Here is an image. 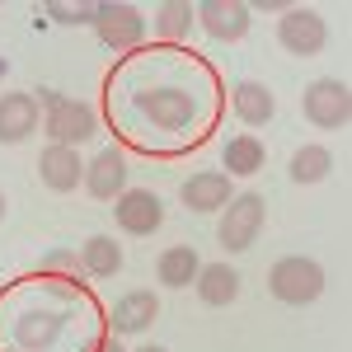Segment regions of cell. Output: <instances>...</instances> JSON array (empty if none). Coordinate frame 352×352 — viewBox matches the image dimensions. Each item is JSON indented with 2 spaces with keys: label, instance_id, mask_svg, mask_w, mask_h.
<instances>
[{
  "label": "cell",
  "instance_id": "1",
  "mask_svg": "<svg viewBox=\"0 0 352 352\" xmlns=\"http://www.w3.org/2000/svg\"><path fill=\"white\" fill-rule=\"evenodd\" d=\"M268 292L282 305H310L324 296V268L305 254H287L268 268Z\"/></svg>",
  "mask_w": 352,
  "mask_h": 352
},
{
  "label": "cell",
  "instance_id": "2",
  "mask_svg": "<svg viewBox=\"0 0 352 352\" xmlns=\"http://www.w3.org/2000/svg\"><path fill=\"white\" fill-rule=\"evenodd\" d=\"M136 113H146L164 132H188L197 122V104L188 89L179 85H155V89H136Z\"/></svg>",
  "mask_w": 352,
  "mask_h": 352
},
{
  "label": "cell",
  "instance_id": "3",
  "mask_svg": "<svg viewBox=\"0 0 352 352\" xmlns=\"http://www.w3.org/2000/svg\"><path fill=\"white\" fill-rule=\"evenodd\" d=\"M263 217H268V202L258 197V192H235L230 202H226V217H221V249L226 254H244L249 244L258 240V230H263Z\"/></svg>",
  "mask_w": 352,
  "mask_h": 352
},
{
  "label": "cell",
  "instance_id": "4",
  "mask_svg": "<svg viewBox=\"0 0 352 352\" xmlns=\"http://www.w3.org/2000/svg\"><path fill=\"white\" fill-rule=\"evenodd\" d=\"M43 132L52 136V146H80L99 132V118L89 104L66 99V94H47V113H43Z\"/></svg>",
  "mask_w": 352,
  "mask_h": 352
},
{
  "label": "cell",
  "instance_id": "5",
  "mask_svg": "<svg viewBox=\"0 0 352 352\" xmlns=\"http://www.w3.org/2000/svg\"><path fill=\"white\" fill-rule=\"evenodd\" d=\"M300 109H305V118H310V127H320V132H338V127H348V118H352V89H348V80H338V76L315 80L310 89H305Z\"/></svg>",
  "mask_w": 352,
  "mask_h": 352
},
{
  "label": "cell",
  "instance_id": "6",
  "mask_svg": "<svg viewBox=\"0 0 352 352\" xmlns=\"http://www.w3.org/2000/svg\"><path fill=\"white\" fill-rule=\"evenodd\" d=\"M277 43H282L292 56L324 52V43H329L324 14H315L310 5H287V10H282V19H277Z\"/></svg>",
  "mask_w": 352,
  "mask_h": 352
},
{
  "label": "cell",
  "instance_id": "7",
  "mask_svg": "<svg viewBox=\"0 0 352 352\" xmlns=\"http://www.w3.org/2000/svg\"><path fill=\"white\" fill-rule=\"evenodd\" d=\"M94 33H99V43L113 47V52L136 47L146 38V14L136 5H127V0H104V5H94Z\"/></svg>",
  "mask_w": 352,
  "mask_h": 352
},
{
  "label": "cell",
  "instance_id": "8",
  "mask_svg": "<svg viewBox=\"0 0 352 352\" xmlns=\"http://www.w3.org/2000/svg\"><path fill=\"white\" fill-rule=\"evenodd\" d=\"M113 217H118V230L127 235H155L164 221V202L155 188H127L113 202Z\"/></svg>",
  "mask_w": 352,
  "mask_h": 352
},
{
  "label": "cell",
  "instance_id": "9",
  "mask_svg": "<svg viewBox=\"0 0 352 352\" xmlns=\"http://www.w3.org/2000/svg\"><path fill=\"white\" fill-rule=\"evenodd\" d=\"M192 24H202L217 43H240L249 33V0H202L192 5Z\"/></svg>",
  "mask_w": 352,
  "mask_h": 352
},
{
  "label": "cell",
  "instance_id": "10",
  "mask_svg": "<svg viewBox=\"0 0 352 352\" xmlns=\"http://www.w3.org/2000/svg\"><path fill=\"white\" fill-rule=\"evenodd\" d=\"M85 188L94 192L99 202H118L127 192V155L122 151H99L94 160L85 164Z\"/></svg>",
  "mask_w": 352,
  "mask_h": 352
},
{
  "label": "cell",
  "instance_id": "11",
  "mask_svg": "<svg viewBox=\"0 0 352 352\" xmlns=\"http://www.w3.org/2000/svg\"><path fill=\"white\" fill-rule=\"evenodd\" d=\"M38 179L52 192H76L85 184V160L76 155V146H47L38 155Z\"/></svg>",
  "mask_w": 352,
  "mask_h": 352
},
{
  "label": "cell",
  "instance_id": "12",
  "mask_svg": "<svg viewBox=\"0 0 352 352\" xmlns=\"http://www.w3.org/2000/svg\"><path fill=\"white\" fill-rule=\"evenodd\" d=\"M38 132V99L14 89V94H0V146H19Z\"/></svg>",
  "mask_w": 352,
  "mask_h": 352
},
{
  "label": "cell",
  "instance_id": "13",
  "mask_svg": "<svg viewBox=\"0 0 352 352\" xmlns=\"http://www.w3.org/2000/svg\"><path fill=\"white\" fill-rule=\"evenodd\" d=\"M155 320H160V300H155V292H127V296L113 300V310H109L113 333H146Z\"/></svg>",
  "mask_w": 352,
  "mask_h": 352
},
{
  "label": "cell",
  "instance_id": "14",
  "mask_svg": "<svg viewBox=\"0 0 352 352\" xmlns=\"http://www.w3.org/2000/svg\"><path fill=\"white\" fill-rule=\"evenodd\" d=\"M61 324H66L61 310H24L14 320V343H19V352H47L56 343Z\"/></svg>",
  "mask_w": 352,
  "mask_h": 352
},
{
  "label": "cell",
  "instance_id": "15",
  "mask_svg": "<svg viewBox=\"0 0 352 352\" xmlns=\"http://www.w3.org/2000/svg\"><path fill=\"white\" fill-rule=\"evenodd\" d=\"M230 197H235L230 174H221V169H202L184 184V207H192V212H226Z\"/></svg>",
  "mask_w": 352,
  "mask_h": 352
},
{
  "label": "cell",
  "instance_id": "16",
  "mask_svg": "<svg viewBox=\"0 0 352 352\" xmlns=\"http://www.w3.org/2000/svg\"><path fill=\"white\" fill-rule=\"evenodd\" d=\"M230 109H235V118H240V122L263 127V122H272V113H277V94H272L268 85H258V80H240V85H235Z\"/></svg>",
  "mask_w": 352,
  "mask_h": 352
},
{
  "label": "cell",
  "instance_id": "17",
  "mask_svg": "<svg viewBox=\"0 0 352 352\" xmlns=\"http://www.w3.org/2000/svg\"><path fill=\"white\" fill-rule=\"evenodd\" d=\"M192 287H197V296L207 300V305H230V300L240 296V272L230 268V263H202L197 277H192Z\"/></svg>",
  "mask_w": 352,
  "mask_h": 352
},
{
  "label": "cell",
  "instance_id": "18",
  "mask_svg": "<svg viewBox=\"0 0 352 352\" xmlns=\"http://www.w3.org/2000/svg\"><path fill=\"white\" fill-rule=\"evenodd\" d=\"M197 268H202L197 249H192V244H174V249H164V254H160L155 277H160V287H169V292H184L192 277H197Z\"/></svg>",
  "mask_w": 352,
  "mask_h": 352
},
{
  "label": "cell",
  "instance_id": "19",
  "mask_svg": "<svg viewBox=\"0 0 352 352\" xmlns=\"http://www.w3.org/2000/svg\"><path fill=\"white\" fill-rule=\"evenodd\" d=\"M263 160H268V146L258 141V136H230L226 141V151H221V174H258L263 169Z\"/></svg>",
  "mask_w": 352,
  "mask_h": 352
},
{
  "label": "cell",
  "instance_id": "20",
  "mask_svg": "<svg viewBox=\"0 0 352 352\" xmlns=\"http://www.w3.org/2000/svg\"><path fill=\"white\" fill-rule=\"evenodd\" d=\"M80 268L89 277H118L122 272V244L113 235H89L80 249Z\"/></svg>",
  "mask_w": 352,
  "mask_h": 352
},
{
  "label": "cell",
  "instance_id": "21",
  "mask_svg": "<svg viewBox=\"0 0 352 352\" xmlns=\"http://www.w3.org/2000/svg\"><path fill=\"white\" fill-rule=\"evenodd\" d=\"M287 174H292V184H320L333 174V155H329L324 146H300L292 164H287Z\"/></svg>",
  "mask_w": 352,
  "mask_h": 352
},
{
  "label": "cell",
  "instance_id": "22",
  "mask_svg": "<svg viewBox=\"0 0 352 352\" xmlns=\"http://www.w3.org/2000/svg\"><path fill=\"white\" fill-rule=\"evenodd\" d=\"M155 33H160L164 43H184L192 33V5L184 0H164L160 10H155Z\"/></svg>",
  "mask_w": 352,
  "mask_h": 352
},
{
  "label": "cell",
  "instance_id": "23",
  "mask_svg": "<svg viewBox=\"0 0 352 352\" xmlns=\"http://www.w3.org/2000/svg\"><path fill=\"white\" fill-rule=\"evenodd\" d=\"M56 24H94V5H66V0H52L47 5Z\"/></svg>",
  "mask_w": 352,
  "mask_h": 352
},
{
  "label": "cell",
  "instance_id": "24",
  "mask_svg": "<svg viewBox=\"0 0 352 352\" xmlns=\"http://www.w3.org/2000/svg\"><path fill=\"white\" fill-rule=\"evenodd\" d=\"M94 352H127V348H122V343H113V338H104V343H99Z\"/></svg>",
  "mask_w": 352,
  "mask_h": 352
},
{
  "label": "cell",
  "instance_id": "25",
  "mask_svg": "<svg viewBox=\"0 0 352 352\" xmlns=\"http://www.w3.org/2000/svg\"><path fill=\"white\" fill-rule=\"evenodd\" d=\"M136 352H169V348H155V343H151V348H136Z\"/></svg>",
  "mask_w": 352,
  "mask_h": 352
},
{
  "label": "cell",
  "instance_id": "26",
  "mask_svg": "<svg viewBox=\"0 0 352 352\" xmlns=\"http://www.w3.org/2000/svg\"><path fill=\"white\" fill-rule=\"evenodd\" d=\"M5 212H10V207H5V192H0V221H5Z\"/></svg>",
  "mask_w": 352,
  "mask_h": 352
}]
</instances>
